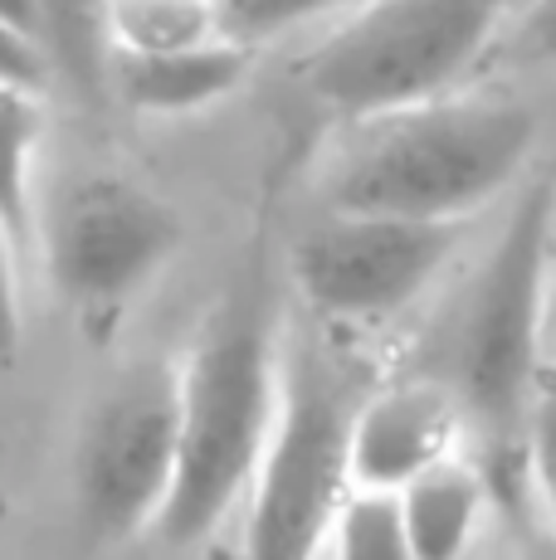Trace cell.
<instances>
[{
	"label": "cell",
	"instance_id": "5",
	"mask_svg": "<svg viewBox=\"0 0 556 560\" xmlns=\"http://www.w3.org/2000/svg\"><path fill=\"white\" fill-rule=\"evenodd\" d=\"M361 395L317 347L283 341V400L244 498L240 560H323L351 488V415Z\"/></svg>",
	"mask_w": 556,
	"mask_h": 560
},
{
	"label": "cell",
	"instance_id": "2",
	"mask_svg": "<svg viewBox=\"0 0 556 560\" xmlns=\"http://www.w3.org/2000/svg\"><path fill=\"white\" fill-rule=\"evenodd\" d=\"M537 142V113L512 93H444L351 127L323 176V210L474 224L518 196Z\"/></svg>",
	"mask_w": 556,
	"mask_h": 560
},
{
	"label": "cell",
	"instance_id": "4",
	"mask_svg": "<svg viewBox=\"0 0 556 560\" xmlns=\"http://www.w3.org/2000/svg\"><path fill=\"white\" fill-rule=\"evenodd\" d=\"M512 0H371L298 59V83L347 127L459 93L498 49Z\"/></svg>",
	"mask_w": 556,
	"mask_h": 560
},
{
	"label": "cell",
	"instance_id": "22",
	"mask_svg": "<svg viewBox=\"0 0 556 560\" xmlns=\"http://www.w3.org/2000/svg\"><path fill=\"white\" fill-rule=\"evenodd\" d=\"M547 361L556 365V307H552V347H547Z\"/></svg>",
	"mask_w": 556,
	"mask_h": 560
},
{
	"label": "cell",
	"instance_id": "3",
	"mask_svg": "<svg viewBox=\"0 0 556 560\" xmlns=\"http://www.w3.org/2000/svg\"><path fill=\"white\" fill-rule=\"evenodd\" d=\"M283 341L259 288H234L181 357V468L162 546H200L244 508L283 400Z\"/></svg>",
	"mask_w": 556,
	"mask_h": 560
},
{
	"label": "cell",
	"instance_id": "9",
	"mask_svg": "<svg viewBox=\"0 0 556 560\" xmlns=\"http://www.w3.org/2000/svg\"><path fill=\"white\" fill-rule=\"evenodd\" d=\"M474 434L459 400L440 381L410 371L361 395L351 415V488L357 492H405L440 463L468 454Z\"/></svg>",
	"mask_w": 556,
	"mask_h": 560
},
{
	"label": "cell",
	"instance_id": "21",
	"mask_svg": "<svg viewBox=\"0 0 556 560\" xmlns=\"http://www.w3.org/2000/svg\"><path fill=\"white\" fill-rule=\"evenodd\" d=\"M0 25H10L15 35L35 39L45 49V10H39V0H0Z\"/></svg>",
	"mask_w": 556,
	"mask_h": 560
},
{
	"label": "cell",
	"instance_id": "18",
	"mask_svg": "<svg viewBox=\"0 0 556 560\" xmlns=\"http://www.w3.org/2000/svg\"><path fill=\"white\" fill-rule=\"evenodd\" d=\"M20 254L25 244L0 224V375L20 361L25 347V293H20Z\"/></svg>",
	"mask_w": 556,
	"mask_h": 560
},
{
	"label": "cell",
	"instance_id": "6",
	"mask_svg": "<svg viewBox=\"0 0 556 560\" xmlns=\"http://www.w3.org/2000/svg\"><path fill=\"white\" fill-rule=\"evenodd\" d=\"M49 288L89 331H108L171 268L186 220L127 171H83L35 210Z\"/></svg>",
	"mask_w": 556,
	"mask_h": 560
},
{
	"label": "cell",
	"instance_id": "11",
	"mask_svg": "<svg viewBox=\"0 0 556 560\" xmlns=\"http://www.w3.org/2000/svg\"><path fill=\"white\" fill-rule=\"evenodd\" d=\"M254 69V49L216 39L186 54H108V89L113 98L137 117H196L216 103L234 98Z\"/></svg>",
	"mask_w": 556,
	"mask_h": 560
},
{
	"label": "cell",
	"instance_id": "13",
	"mask_svg": "<svg viewBox=\"0 0 556 560\" xmlns=\"http://www.w3.org/2000/svg\"><path fill=\"white\" fill-rule=\"evenodd\" d=\"M45 142L39 89L0 79V224L30 244L35 234V161Z\"/></svg>",
	"mask_w": 556,
	"mask_h": 560
},
{
	"label": "cell",
	"instance_id": "15",
	"mask_svg": "<svg viewBox=\"0 0 556 560\" xmlns=\"http://www.w3.org/2000/svg\"><path fill=\"white\" fill-rule=\"evenodd\" d=\"M323 560H415L395 498H386V492H351Z\"/></svg>",
	"mask_w": 556,
	"mask_h": 560
},
{
	"label": "cell",
	"instance_id": "24",
	"mask_svg": "<svg viewBox=\"0 0 556 560\" xmlns=\"http://www.w3.org/2000/svg\"><path fill=\"white\" fill-rule=\"evenodd\" d=\"M488 560H502V556H488Z\"/></svg>",
	"mask_w": 556,
	"mask_h": 560
},
{
	"label": "cell",
	"instance_id": "20",
	"mask_svg": "<svg viewBox=\"0 0 556 560\" xmlns=\"http://www.w3.org/2000/svg\"><path fill=\"white\" fill-rule=\"evenodd\" d=\"M45 49L35 45V39L15 35L10 25H0V79L10 83H25V89H39L45 83Z\"/></svg>",
	"mask_w": 556,
	"mask_h": 560
},
{
	"label": "cell",
	"instance_id": "8",
	"mask_svg": "<svg viewBox=\"0 0 556 560\" xmlns=\"http://www.w3.org/2000/svg\"><path fill=\"white\" fill-rule=\"evenodd\" d=\"M474 224H425L391 214H337L308 224L288 249V278L303 307L327 327L367 331L410 312L459 268Z\"/></svg>",
	"mask_w": 556,
	"mask_h": 560
},
{
	"label": "cell",
	"instance_id": "23",
	"mask_svg": "<svg viewBox=\"0 0 556 560\" xmlns=\"http://www.w3.org/2000/svg\"><path fill=\"white\" fill-rule=\"evenodd\" d=\"M357 5H371V0H347V10H357Z\"/></svg>",
	"mask_w": 556,
	"mask_h": 560
},
{
	"label": "cell",
	"instance_id": "7",
	"mask_svg": "<svg viewBox=\"0 0 556 560\" xmlns=\"http://www.w3.org/2000/svg\"><path fill=\"white\" fill-rule=\"evenodd\" d=\"M181 468V361H137L89 405L73 444V512L89 541L157 536Z\"/></svg>",
	"mask_w": 556,
	"mask_h": 560
},
{
	"label": "cell",
	"instance_id": "17",
	"mask_svg": "<svg viewBox=\"0 0 556 560\" xmlns=\"http://www.w3.org/2000/svg\"><path fill=\"white\" fill-rule=\"evenodd\" d=\"M498 482V522H502V560H556V526L528 502L518 478L494 472Z\"/></svg>",
	"mask_w": 556,
	"mask_h": 560
},
{
	"label": "cell",
	"instance_id": "1",
	"mask_svg": "<svg viewBox=\"0 0 556 560\" xmlns=\"http://www.w3.org/2000/svg\"><path fill=\"white\" fill-rule=\"evenodd\" d=\"M556 307V166L537 171L508 200L498 234L464 273L444 312L435 357L420 375L459 400L488 468L518 454L522 415L547 371Z\"/></svg>",
	"mask_w": 556,
	"mask_h": 560
},
{
	"label": "cell",
	"instance_id": "14",
	"mask_svg": "<svg viewBox=\"0 0 556 560\" xmlns=\"http://www.w3.org/2000/svg\"><path fill=\"white\" fill-rule=\"evenodd\" d=\"M518 488L528 492V502L556 526V365L537 375V390L522 415L518 434Z\"/></svg>",
	"mask_w": 556,
	"mask_h": 560
},
{
	"label": "cell",
	"instance_id": "10",
	"mask_svg": "<svg viewBox=\"0 0 556 560\" xmlns=\"http://www.w3.org/2000/svg\"><path fill=\"white\" fill-rule=\"evenodd\" d=\"M415 560H478L498 522V482L484 458L459 454L395 492Z\"/></svg>",
	"mask_w": 556,
	"mask_h": 560
},
{
	"label": "cell",
	"instance_id": "12",
	"mask_svg": "<svg viewBox=\"0 0 556 560\" xmlns=\"http://www.w3.org/2000/svg\"><path fill=\"white\" fill-rule=\"evenodd\" d=\"M99 39L108 54H186L224 39L216 0H99Z\"/></svg>",
	"mask_w": 556,
	"mask_h": 560
},
{
	"label": "cell",
	"instance_id": "16",
	"mask_svg": "<svg viewBox=\"0 0 556 560\" xmlns=\"http://www.w3.org/2000/svg\"><path fill=\"white\" fill-rule=\"evenodd\" d=\"M216 5H220L224 39H234V45L259 54V45L333 15V10H341L347 0H216Z\"/></svg>",
	"mask_w": 556,
	"mask_h": 560
},
{
	"label": "cell",
	"instance_id": "19",
	"mask_svg": "<svg viewBox=\"0 0 556 560\" xmlns=\"http://www.w3.org/2000/svg\"><path fill=\"white\" fill-rule=\"evenodd\" d=\"M498 49L518 63H556V0H528L508 20Z\"/></svg>",
	"mask_w": 556,
	"mask_h": 560
}]
</instances>
